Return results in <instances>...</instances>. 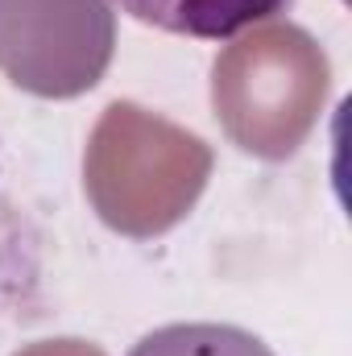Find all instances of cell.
Listing matches in <instances>:
<instances>
[{
	"instance_id": "obj_1",
	"label": "cell",
	"mask_w": 352,
	"mask_h": 356,
	"mask_svg": "<svg viewBox=\"0 0 352 356\" xmlns=\"http://www.w3.org/2000/svg\"><path fill=\"white\" fill-rule=\"evenodd\" d=\"M211 145L166 116L116 99L99 112L83 154V191L120 236H162L199 203L211 178Z\"/></svg>"
},
{
	"instance_id": "obj_2",
	"label": "cell",
	"mask_w": 352,
	"mask_h": 356,
	"mask_svg": "<svg viewBox=\"0 0 352 356\" xmlns=\"http://www.w3.org/2000/svg\"><path fill=\"white\" fill-rule=\"evenodd\" d=\"M332 88L323 46L290 25L269 21L237 38L211 67V108L220 129L245 154L282 162L315 129Z\"/></svg>"
},
{
	"instance_id": "obj_3",
	"label": "cell",
	"mask_w": 352,
	"mask_h": 356,
	"mask_svg": "<svg viewBox=\"0 0 352 356\" xmlns=\"http://www.w3.org/2000/svg\"><path fill=\"white\" fill-rule=\"evenodd\" d=\"M116 50L108 0H0V75L38 99L91 91Z\"/></svg>"
},
{
	"instance_id": "obj_4",
	"label": "cell",
	"mask_w": 352,
	"mask_h": 356,
	"mask_svg": "<svg viewBox=\"0 0 352 356\" xmlns=\"http://www.w3.org/2000/svg\"><path fill=\"white\" fill-rule=\"evenodd\" d=\"M116 4L154 29L220 42L278 17L290 0H116Z\"/></svg>"
},
{
	"instance_id": "obj_5",
	"label": "cell",
	"mask_w": 352,
	"mask_h": 356,
	"mask_svg": "<svg viewBox=\"0 0 352 356\" xmlns=\"http://www.w3.org/2000/svg\"><path fill=\"white\" fill-rule=\"evenodd\" d=\"M129 356H273V348L232 323H166L141 336Z\"/></svg>"
},
{
	"instance_id": "obj_6",
	"label": "cell",
	"mask_w": 352,
	"mask_h": 356,
	"mask_svg": "<svg viewBox=\"0 0 352 356\" xmlns=\"http://www.w3.org/2000/svg\"><path fill=\"white\" fill-rule=\"evenodd\" d=\"M17 356H104L95 344H83V340H42V344H29Z\"/></svg>"
}]
</instances>
